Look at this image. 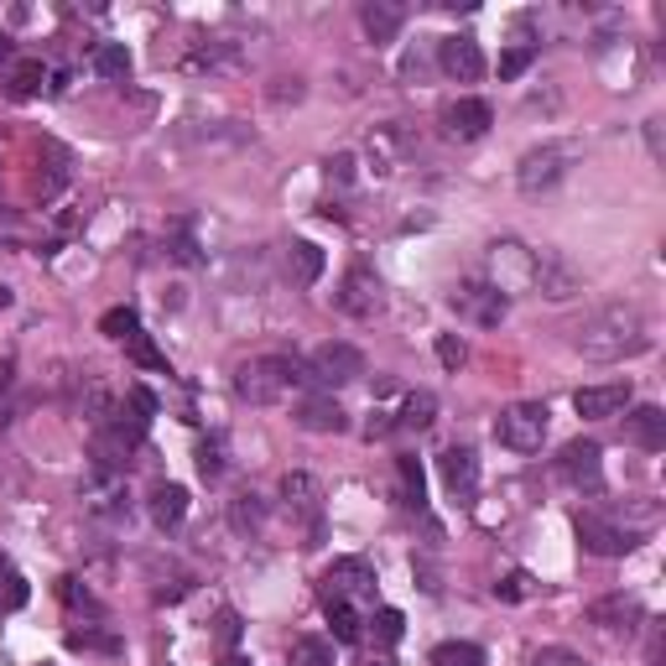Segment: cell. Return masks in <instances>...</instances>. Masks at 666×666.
Masks as SVG:
<instances>
[{"instance_id":"cell-1","label":"cell","mask_w":666,"mask_h":666,"mask_svg":"<svg viewBox=\"0 0 666 666\" xmlns=\"http://www.w3.org/2000/svg\"><path fill=\"white\" fill-rule=\"evenodd\" d=\"M646 344H650V324L635 303H609V308L588 312V318L573 328V349H578L583 359H598V365L646 355Z\"/></svg>"},{"instance_id":"cell-2","label":"cell","mask_w":666,"mask_h":666,"mask_svg":"<svg viewBox=\"0 0 666 666\" xmlns=\"http://www.w3.org/2000/svg\"><path fill=\"white\" fill-rule=\"evenodd\" d=\"M297 386H312L308 365L297 355H260L250 359V365H239L235 376V391L250 401V407H276L287 391H297Z\"/></svg>"},{"instance_id":"cell-3","label":"cell","mask_w":666,"mask_h":666,"mask_svg":"<svg viewBox=\"0 0 666 666\" xmlns=\"http://www.w3.org/2000/svg\"><path fill=\"white\" fill-rule=\"evenodd\" d=\"M547 428H552L547 401H511V407L495 417V438H500V448H511V453H542Z\"/></svg>"},{"instance_id":"cell-4","label":"cell","mask_w":666,"mask_h":666,"mask_svg":"<svg viewBox=\"0 0 666 666\" xmlns=\"http://www.w3.org/2000/svg\"><path fill=\"white\" fill-rule=\"evenodd\" d=\"M573 162H578V141H542V146H531V152L521 156L515 183H521V193H547L563 183Z\"/></svg>"},{"instance_id":"cell-5","label":"cell","mask_w":666,"mask_h":666,"mask_svg":"<svg viewBox=\"0 0 666 666\" xmlns=\"http://www.w3.org/2000/svg\"><path fill=\"white\" fill-rule=\"evenodd\" d=\"M557 474L563 484H573L578 495H598L604 490V448L594 438H573V443L557 453Z\"/></svg>"},{"instance_id":"cell-6","label":"cell","mask_w":666,"mask_h":666,"mask_svg":"<svg viewBox=\"0 0 666 666\" xmlns=\"http://www.w3.org/2000/svg\"><path fill=\"white\" fill-rule=\"evenodd\" d=\"M308 376H312V386H349V380L365 376V355H359L355 344L328 339V344H318V349H312Z\"/></svg>"},{"instance_id":"cell-7","label":"cell","mask_w":666,"mask_h":666,"mask_svg":"<svg viewBox=\"0 0 666 666\" xmlns=\"http://www.w3.org/2000/svg\"><path fill=\"white\" fill-rule=\"evenodd\" d=\"M573 536H578V547L594 552V557H625V552L635 547V531L615 526L609 515H598V511L573 515Z\"/></svg>"},{"instance_id":"cell-8","label":"cell","mask_w":666,"mask_h":666,"mask_svg":"<svg viewBox=\"0 0 666 666\" xmlns=\"http://www.w3.org/2000/svg\"><path fill=\"white\" fill-rule=\"evenodd\" d=\"M334 303H339V312H349V318H376V312L386 308V281H380L370 266H349L339 291H334Z\"/></svg>"},{"instance_id":"cell-9","label":"cell","mask_w":666,"mask_h":666,"mask_svg":"<svg viewBox=\"0 0 666 666\" xmlns=\"http://www.w3.org/2000/svg\"><path fill=\"white\" fill-rule=\"evenodd\" d=\"M448 308L459 312L463 324L474 328H495L505 318V297H500L490 281H459V287L448 291Z\"/></svg>"},{"instance_id":"cell-10","label":"cell","mask_w":666,"mask_h":666,"mask_svg":"<svg viewBox=\"0 0 666 666\" xmlns=\"http://www.w3.org/2000/svg\"><path fill=\"white\" fill-rule=\"evenodd\" d=\"M531 260H536V256H531V250H521L515 239H495V245H490V276H484V281H490L500 297L526 291L531 287Z\"/></svg>"},{"instance_id":"cell-11","label":"cell","mask_w":666,"mask_h":666,"mask_svg":"<svg viewBox=\"0 0 666 666\" xmlns=\"http://www.w3.org/2000/svg\"><path fill=\"white\" fill-rule=\"evenodd\" d=\"M324 598H344V604L376 598V567L365 563V557H334L324 567Z\"/></svg>"},{"instance_id":"cell-12","label":"cell","mask_w":666,"mask_h":666,"mask_svg":"<svg viewBox=\"0 0 666 666\" xmlns=\"http://www.w3.org/2000/svg\"><path fill=\"white\" fill-rule=\"evenodd\" d=\"M531 287L542 291L547 303H567V297L583 287V276L573 271V266L557 256V250H542V256L531 260Z\"/></svg>"},{"instance_id":"cell-13","label":"cell","mask_w":666,"mask_h":666,"mask_svg":"<svg viewBox=\"0 0 666 666\" xmlns=\"http://www.w3.org/2000/svg\"><path fill=\"white\" fill-rule=\"evenodd\" d=\"M438 69L448 79H459V84H474L479 73H484V52H479V37L469 32H453L438 42Z\"/></svg>"},{"instance_id":"cell-14","label":"cell","mask_w":666,"mask_h":666,"mask_svg":"<svg viewBox=\"0 0 666 666\" xmlns=\"http://www.w3.org/2000/svg\"><path fill=\"white\" fill-rule=\"evenodd\" d=\"M438 125H443V136H453V141H479L495 125V110H490V100H453V104H443Z\"/></svg>"},{"instance_id":"cell-15","label":"cell","mask_w":666,"mask_h":666,"mask_svg":"<svg viewBox=\"0 0 666 666\" xmlns=\"http://www.w3.org/2000/svg\"><path fill=\"white\" fill-rule=\"evenodd\" d=\"M625 407H631V380L583 386V391L573 396V411H578V417H588V422H609V417H619Z\"/></svg>"},{"instance_id":"cell-16","label":"cell","mask_w":666,"mask_h":666,"mask_svg":"<svg viewBox=\"0 0 666 666\" xmlns=\"http://www.w3.org/2000/svg\"><path fill=\"white\" fill-rule=\"evenodd\" d=\"M291 422H297V428H308V432H344V428H349L344 407L328 391H308V396H303V401L291 407Z\"/></svg>"},{"instance_id":"cell-17","label":"cell","mask_w":666,"mask_h":666,"mask_svg":"<svg viewBox=\"0 0 666 666\" xmlns=\"http://www.w3.org/2000/svg\"><path fill=\"white\" fill-rule=\"evenodd\" d=\"M438 469H443V484H448V495L459 500V505H469L479 490V459H474V448H448L443 459H438Z\"/></svg>"},{"instance_id":"cell-18","label":"cell","mask_w":666,"mask_h":666,"mask_svg":"<svg viewBox=\"0 0 666 666\" xmlns=\"http://www.w3.org/2000/svg\"><path fill=\"white\" fill-rule=\"evenodd\" d=\"M359 27H365V37H370L376 48H386V42H396V32L407 27V6H401V0H365V6H359Z\"/></svg>"},{"instance_id":"cell-19","label":"cell","mask_w":666,"mask_h":666,"mask_svg":"<svg viewBox=\"0 0 666 666\" xmlns=\"http://www.w3.org/2000/svg\"><path fill=\"white\" fill-rule=\"evenodd\" d=\"M588 619H594L598 631L609 635H631L635 625H641V604H635L631 594H615V598H598L594 609H588Z\"/></svg>"},{"instance_id":"cell-20","label":"cell","mask_w":666,"mask_h":666,"mask_svg":"<svg viewBox=\"0 0 666 666\" xmlns=\"http://www.w3.org/2000/svg\"><path fill=\"white\" fill-rule=\"evenodd\" d=\"M625 438L635 448H646V453H662L666 448V411L662 407H635L625 417Z\"/></svg>"},{"instance_id":"cell-21","label":"cell","mask_w":666,"mask_h":666,"mask_svg":"<svg viewBox=\"0 0 666 666\" xmlns=\"http://www.w3.org/2000/svg\"><path fill=\"white\" fill-rule=\"evenodd\" d=\"M146 511H152V521L162 531H177L183 515H188V490H183V484H156L152 500H146Z\"/></svg>"},{"instance_id":"cell-22","label":"cell","mask_w":666,"mask_h":666,"mask_svg":"<svg viewBox=\"0 0 666 666\" xmlns=\"http://www.w3.org/2000/svg\"><path fill=\"white\" fill-rule=\"evenodd\" d=\"M281 495H287L291 511H303L308 521H318V511H324V490H318L312 474H287L281 479Z\"/></svg>"},{"instance_id":"cell-23","label":"cell","mask_w":666,"mask_h":666,"mask_svg":"<svg viewBox=\"0 0 666 666\" xmlns=\"http://www.w3.org/2000/svg\"><path fill=\"white\" fill-rule=\"evenodd\" d=\"M432 417H438V401L428 391H411L401 396V407H396V432H428Z\"/></svg>"},{"instance_id":"cell-24","label":"cell","mask_w":666,"mask_h":666,"mask_svg":"<svg viewBox=\"0 0 666 666\" xmlns=\"http://www.w3.org/2000/svg\"><path fill=\"white\" fill-rule=\"evenodd\" d=\"M287 271H291L297 287H312V281L324 276V250H318L312 239H297V245L287 250Z\"/></svg>"},{"instance_id":"cell-25","label":"cell","mask_w":666,"mask_h":666,"mask_svg":"<svg viewBox=\"0 0 666 666\" xmlns=\"http://www.w3.org/2000/svg\"><path fill=\"white\" fill-rule=\"evenodd\" d=\"M324 615H328V631L339 646H355L359 631H365V619H359L355 604H344V598H324Z\"/></svg>"},{"instance_id":"cell-26","label":"cell","mask_w":666,"mask_h":666,"mask_svg":"<svg viewBox=\"0 0 666 666\" xmlns=\"http://www.w3.org/2000/svg\"><path fill=\"white\" fill-rule=\"evenodd\" d=\"M287 666H334V641H324V635H297L287 650Z\"/></svg>"},{"instance_id":"cell-27","label":"cell","mask_w":666,"mask_h":666,"mask_svg":"<svg viewBox=\"0 0 666 666\" xmlns=\"http://www.w3.org/2000/svg\"><path fill=\"white\" fill-rule=\"evenodd\" d=\"M229 526H235L239 536L260 531V526H266V500H260V495H235V500H229Z\"/></svg>"},{"instance_id":"cell-28","label":"cell","mask_w":666,"mask_h":666,"mask_svg":"<svg viewBox=\"0 0 666 666\" xmlns=\"http://www.w3.org/2000/svg\"><path fill=\"white\" fill-rule=\"evenodd\" d=\"M396 474H401V490H407V505H428V474H422V463H417V453H401L396 459Z\"/></svg>"},{"instance_id":"cell-29","label":"cell","mask_w":666,"mask_h":666,"mask_svg":"<svg viewBox=\"0 0 666 666\" xmlns=\"http://www.w3.org/2000/svg\"><path fill=\"white\" fill-rule=\"evenodd\" d=\"M94 73H100V79H131V48H125V42L94 48Z\"/></svg>"},{"instance_id":"cell-30","label":"cell","mask_w":666,"mask_h":666,"mask_svg":"<svg viewBox=\"0 0 666 666\" xmlns=\"http://www.w3.org/2000/svg\"><path fill=\"white\" fill-rule=\"evenodd\" d=\"M428 666H484V650L474 641H443V646L428 656Z\"/></svg>"},{"instance_id":"cell-31","label":"cell","mask_w":666,"mask_h":666,"mask_svg":"<svg viewBox=\"0 0 666 666\" xmlns=\"http://www.w3.org/2000/svg\"><path fill=\"white\" fill-rule=\"evenodd\" d=\"M136 328H141L136 308H110V312L100 318V334H104V339H115V344H125L131 334H136Z\"/></svg>"},{"instance_id":"cell-32","label":"cell","mask_w":666,"mask_h":666,"mask_svg":"<svg viewBox=\"0 0 666 666\" xmlns=\"http://www.w3.org/2000/svg\"><path fill=\"white\" fill-rule=\"evenodd\" d=\"M42 79H48V69H42L37 58H27V63H17V73H11V94H17V100H32L37 89H42Z\"/></svg>"},{"instance_id":"cell-33","label":"cell","mask_w":666,"mask_h":666,"mask_svg":"<svg viewBox=\"0 0 666 666\" xmlns=\"http://www.w3.org/2000/svg\"><path fill=\"white\" fill-rule=\"evenodd\" d=\"M27 598H32L27 578H17V573H0V615H11V609H21Z\"/></svg>"},{"instance_id":"cell-34","label":"cell","mask_w":666,"mask_h":666,"mask_svg":"<svg viewBox=\"0 0 666 666\" xmlns=\"http://www.w3.org/2000/svg\"><path fill=\"white\" fill-rule=\"evenodd\" d=\"M198 474L214 484V479H224V438H208V443H198Z\"/></svg>"},{"instance_id":"cell-35","label":"cell","mask_w":666,"mask_h":666,"mask_svg":"<svg viewBox=\"0 0 666 666\" xmlns=\"http://www.w3.org/2000/svg\"><path fill=\"white\" fill-rule=\"evenodd\" d=\"M125 349H131V359H136V365H146V370H167V359L156 355V344L146 339L141 328H136V334H131V339H125Z\"/></svg>"},{"instance_id":"cell-36","label":"cell","mask_w":666,"mask_h":666,"mask_svg":"<svg viewBox=\"0 0 666 666\" xmlns=\"http://www.w3.org/2000/svg\"><path fill=\"white\" fill-rule=\"evenodd\" d=\"M370 625H376V635L386 641V646H396V641L407 635V615H401V609H376V619H370Z\"/></svg>"},{"instance_id":"cell-37","label":"cell","mask_w":666,"mask_h":666,"mask_svg":"<svg viewBox=\"0 0 666 666\" xmlns=\"http://www.w3.org/2000/svg\"><path fill=\"white\" fill-rule=\"evenodd\" d=\"M58 594H63V604H73V609H89V615H104L100 598L89 594V588H79V578H63L58 583Z\"/></svg>"},{"instance_id":"cell-38","label":"cell","mask_w":666,"mask_h":666,"mask_svg":"<svg viewBox=\"0 0 666 666\" xmlns=\"http://www.w3.org/2000/svg\"><path fill=\"white\" fill-rule=\"evenodd\" d=\"M531 58H536V48H511V52H500V79H521V73L531 69Z\"/></svg>"},{"instance_id":"cell-39","label":"cell","mask_w":666,"mask_h":666,"mask_svg":"<svg viewBox=\"0 0 666 666\" xmlns=\"http://www.w3.org/2000/svg\"><path fill=\"white\" fill-rule=\"evenodd\" d=\"M125 401H131V411H136V422H141V428H146V422L156 417V396L146 391V386H131V391H125Z\"/></svg>"},{"instance_id":"cell-40","label":"cell","mask_w":666,"mask_h":666,"mask_svg":"<svg viewBox=\"0 0 666 666\" xmlns=\"http://www.w3.org/2000/svg\"><path fill=\"white\" fill-rule=\"evenodd\" d=\"M438 359H443V370H459L463 359H469V349H463L459 334H443V339H438Z\"/></svg>"},{"instance_id":"cell-41","label":"cell","mask_w":666,"mask_h":666,"mask_svg":"<svg viewBox=\"0 0 666 666\" xmlns=\"http://www.w3.org/2000/svg\"><path fill=\"white\" fill-rule=\"evenodd\" d=\"M69 646H73V650H115V635H100V631H69Z\"/></svg>"},{"instance_id":"cell-42","label":"cell","mask_w":666,"mask_h":666,"mask_svg":"<svg viewBox=\"0 0 666 666\" xmlns=\"http://www.w3.org/2000/svg\"><path fill=\"white\" fill-rule=\"evenodd\" d=\"M531 666H588L578 656V650H567V646H547V650H536V662Z\"/></svg>"},{"instance_id":"cell-43","label":"cell","mask_w":666,"mask_h":666,"mask_svg":"<svg viewBox=\"0 0 666 666\" xmlns=\"http://www.w3.org/2000/svg\"><path fill=\"white\" fill-rule=\"evenodd\" d=\"M328 183H339V188H349V183H355V156H349V152L328 156Z\"/></svg>"},{"instance_id":"cell-44","label":"cell","mask_w":666,"mask_h":666,"mask_svg":"<svg viewBox=\"0 0 666 666\" xmlns=\"http://www.w3.org/2000/svg\"><path fill=\"white\" fill-rule=\"evenodd\" d=\"M495 594L500 598H526L531 594V578H526V573H505V583H495Z\"/></svg>"},{"instance_id":"cell-45","label":"cell","mask_w":666,"mask_h":666,"mask_svg":"<svg viewBox=\"0 0 666 666\" xmlns=\"http://www.w3.org/2000/svg\"><path fill=\"white\" fill-rule=\"evenodd\" d=\"M235 635H239V619L235 615H219V641H224V646H229Z\"/></svg>"},{"instance_id":"cell-46","label":"cell","mask_w":666,"mask_h":666,"mask_svg":"<svg viewBox=\"0 0 666 666\" xmlns=\"http://www.w3.org/2000/svg\"><path fill=\"white\" fill-rule=\"evenodd\" d=\"M11 391V359H0V396Z\"/></svg>"},{"instance_id":"cell-47","label":"cell","mask_w":666,"mask_h":666,"mask_svg":"<svg viewBox=\"0 0 666 666\" xmlns=\"http://www.w3.org/2000/svg\"><path fill=\"white\" fill-rule=\"evenodd\" d=\"M6 63H11V37L0 32V69H6Z\"/></svg>"},{"instance_id":"cell-48","label":"cell","mask_w":666,"mask_h":666,"mask_svg":"<svg viewBox=\"0 0 666 666\" xmlns=\"http://www.w3.org/2000/svg\"><path fill=\"white\" fill-rule=\"evenodd\" d=\"M11 308V287H0V312Z\"/></svg>"},{"instance_id":"cell-49","label":"cell","mask_w":666,"mask_h":666,"mask_svg":"<svg viewBox=\"0 0 666 666\" xmlns=\"http://www.w3.org/2000/svg\"><path fill=\"white\" fill-rule=\"evenodd\" d=\"M219 666H250V662H245V656H224Z\"/></svg>"},{"instance_id":"cell-50","label":"cell","mask_w":666,"mask_h":666,"mask_svg":"<svg viewBox=\"0 0 666 666\" xmlns=\"http://www.w3.org/2000/svg\"><path fill=\"white\" fill-rule=\"evenodd\" d=\"M365 666H396V662H391V656H376V662H365Z\"/></svg>"}]
</instances>
